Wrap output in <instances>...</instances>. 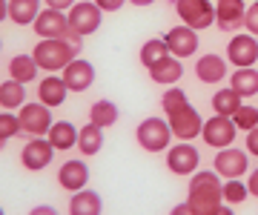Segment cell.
I'll return each mask as SVG.
<instances>
[{
  "label": "cell",
  "mask_w": 258,
  "mask_h": 215,
  "mask_svg": "<svg viewBox=\"0 0 258 215\" xmlns=\"http://www.w3.org/2000/svg\"><path fill=\"white\" fill-rule=\"evenodd\" d=\"M103 212V201L95 189H78L72 192V201H69V215H101Z\"/></svg>",
  "instance_id": "cell-21"
},
{
  "label": "cell",
  "mask_w": 258,
  "mask_h": 215,
  "mask_svg": "<svg viewBox=\"0 0 258 215\" xmlns=\"http://www.w3.org/2000/svg\"><path fill=\"white\" fill-rule=\"evenodd\" d=\"M0 52H3V40H0Z\"/></svg>",
  "instance_id": "cell-46"
},
{
  "label": "cell",
  "mask_w": 258,
  "mask_h": 215,
  "mask_svg": "<svg viewBox=\"0 0 258 215\" xmlns=\"http://www.w3.org/2000/svg\"><path fill=\"white\" fill-rule=\"evenodd\" d=\"M241 103H244V98H241L232 86L218 89V92L212 95V109H215V115H227V118H232V115L238 112Z\"/></svg>",
  "instance_id": "cell-28"
},
{
  "label": "cell",
  "mask_w": 258,
  "mask_h": 215,
  "mask_svg": "<svg viewBox=\"0 0 258 215\" xmlns=\"http://www.w3.org/2000/svg\"><path fill=\"white\" fill-rule=\"evenodd\" d=\"M195 78L201 84H221L227 78V60L215 52H207L204 57L195 60Z\"/></svg>",
  "instance_id": "cell-18"
},
{
  "label": "cell",
  "mask_w": 258,
  "mask_h": 215,
  "mask_svg": "<svg viewBox=\"0 0 258 215\" xmlns=\"http://www.w3.org/2000/svg\"><path fill=\"white\" fill-rule=\"evenodd\" d=\"M78 150H81L86 158L98 155V152L103 150V129L101 126H95V123L81 126V132H78Z\"/></svg>",
  "instance_id": "cell-26"
},
{
  "label": "cell",
  "mask_w": 258,
  "mask_h": 215,
  "mask_svg": "<svg viewBox=\"0 0 258 215\" xmlns=\"http://www.w3.org/2000/svg\"><path fill=\"white\" fill-rule=\"evenodd\" d=\"M224 178L215 169H198L189 175V192H186V204L192 206L198 215H210L224 204L221 195Z\"/></svg>",
  "instance_id": "cell-2"
},
{
  "label": "cell",
  "mask_w": 258,
  "mask_h": 215,
  "mask_svg": "<svg viewBox=\"0 0 258 215\" xmlns=\"http://www.w3.org/2000/svg\"><path fill=\"white\" fill-rule=\"evenodd\" d=\"M175 12L181 23L195 32H204L215 23V6L210 0H175Z\"/></svg>",
  "instance_id": "cell-5"
},
{
  "label": "cell",
  "mask_w": 258,
  "mask_h": 215,
  "mask_svg": "<svg viewBox=\"0 0 258 215\" xmlns=\"http://www.w3.org/2000/svg\"><path fill=\"white\" fill-rule=\"evenodd\" d=\"M26 103V84H20V81H15V78H9V81H3L0 84V106L3 109H20Z\"/></svg>",
  "instance_id": "cell-25"
},
{
  "label": "cell",
  "mask_w": 258,
  "mask_h": 215,
  "mask_svg": "<svg viewBox=\"0 0 258 215\" xmlns=\"http://www.w3.org/2000/svg\"><path fill=\"white\" fill-rule=\"evenodd\" d=\"M247 0H218L215 3V26L221 32H235L244 26Z\"/></svg>",
  "instance_id": "cell-15"
},
{
  "label": "cell",
  "mask_w": 258,
  "mask_h": 215,
  "mask_svg": "<svg viewBox=\"0 0 258 215\" xmlns=\"http://www.w3.org/2000/svg\"><path fill=\"white\" fill-rule=\"evenodd\" d=\"M244 29H247L249 35H255V38H258V3H249V6H247V15H244Z\"/></svg>",
  "instance_id": "cell-35"
},
{
  "label": "cell",
  "mask_w": 258,
  "mask_h": 215,
  "mask_svg": "<svg viewBox=\"0 0 258 215\" xmlns=\"http://www.w3.org/2000/svg\"><path fill=\"white\" fill-rule=\"evenodd\" d=\"M66 95H69V86H66L63 75H46L37 86V101L46 103L49 109H55L60 103L66 101Z\"/></svg>",
  "instance_id": "cell-19"
},
{
  "label": "cell",
  "mask_w": 258,
  "mask_h": 215,
  "mask_svg": "<svg viewBox=\"0 0 258 215\" xmlns=\"http://www.w3.org/2000/svg\"><path fill=\"white\" fill-rule=\"evenodd\" d=\"M247 189H249V195H255L258 198V167L249 172V178H247Z\"/></svg>",
  "instance_id": "cell-40"
},
{
  "label": "cell",
  "mask_w": 258,
  "mask_h": 215,
  "mask_svg": "<svg viewBox=\"0 0 258 215\" xmlns=\"http://www.w3.org/2000/svg\"><path fill=\"white\" fill-rule=\"evenodd\" d=\"M198 164H201V152L192 147V140H178L175 147L166 150V167L175 175H192L198 172Z\"/></svg>",
  "instance_id": "cell-8"
},
{
  "label": "cell",
  "mask_w": 258,
  "mask_h": 215,
  "mask_svg": "<svg viewBox=\"0 0 258 215\" xmlns=\"http://www.w3.org/2000/svg\"><path fill=\"white\" fill-rule=\"evenodd\" d=\"M230 86L241 98H252L258 95V69L255 66H247V69H235L230 75Z\"/></svg>",
  "instance_id": "cell-24"
},
{
  "label": "cell",
  "mask_w": 258,
  "mask_h": 215,
  "mask_svg": "<svg viewBox=\"0 0 258 215\" xmlns=\"http://www.w3.org/2000/svg\"><path fill=\"white\" fill-rule=\"evenodd\" d=\"M57 184L66 192L86 189V184H89V167H86V161H66L63 167L57 169Z\"/></svg>",
  "instance_id": "cell-17"
},
{
  "label": "cell",
  "mask_w": 258,
  "mask_h": 215,
  "mask_svg": "<svg viewBox=\"0 0 258 215\" xmlns=\"http://www.w3.org/2000/svg\"><path fill=\"white\" fill-rule=\"evenodd\" d=\"M221 195H224V204H244L249 195L247 189V181H241V178H230V181H224L221 187Z\"/></svg>",
  "instance_id": "cell-31"
},
{
  "label": "cell",
  "mask_w": 258,
  "mask_h": 215,
  "mask_svg": "<svg viewBox=\"0 0 258 215\" xmlns=\"http://www.w3.org/2000/svg\"><path fill=\"white\" fill-rule=\"evenodd\" d=\"M115 121H118V106H115L109 98H101V101H95L92 106H89V123L106 129V126H112Z\"/></svg>",
  "instance_id": "cell-29"
},
{
  "label": "cell",
  "mask_w": 258,
  "mask_h": 215,
  "mask_svg": "<svg viewBox=\"0 0 258 215\" xmlns=\"http://www.w3.org/2000/svg\"><path fill=\"white\" fill-rule=\"evenodd\" d=\"M3 147H6V140H3V138H0V150H3Z\"/></svg>",
  "instance_id": "cell-45"
},
{
  "label": "cell",
  "mask_w": 258,
  "mask_h": 215,
  "mask_svg": "<svg viewBox=\"0 0 258 215\" xmlns=\"http://www.w3.org/2000/svg\"><path fill=\"white\" fill-rule=\"evenodd\" d=\"M172 129H169V121L164 118H144L138 123V129H135V140H138L141 150L147 152H164L169 150V144H172Z\"/></svg>",
  "instance_id": "cell-3"
},
{
  "label": "cell",
  "mask_w": 258,
  "mask_h": 215,
  "mask_svg": "<svg viewBox=\"0 0 258 215\" xmlns=\"http://www.w3.org/2000/svg\"><path fill=\"white\" fill-rule=\"evenodd\" d=\"M37 60L32 55H15L9 60V78H15V81H20V84H32L37 78Z\"/></svg>",
  "instance_id": "cell-27"
},
{
  "label": "cell",
  "mask_w": 258,
  "mask_h": 215,
  "mask_svg": "<svg viewBox=\"0 0 258 215\" xmlns=\"http://www.w3.org/2000/svg\"><path fill=\"white\" fill-rule=\"evenodd\" d=\"M66 18H69V32L86 38V35H95L101 29L103 12L95 6V0H78L72 9L66 12Z\"/></svg>",
  "instance_id": "cell-4"
},
{
  "label": "cell",
  "mask_w": 258,
  "mask_h": 215,
  "mask_svg": "<svg viewBox=\"0 0 258 215\" xmlns=\"http://www.w3.org/2000/svg\"><path fill=\"white\" fill-rule=\"evenodd\" d=\"M164 40H166V46H169V55L181 57V60H184V57H192L195 52H198V46H201V43H198V32L184 26V23L175 26V29H169L164 35Z\"/></svg>",
  "instance_id": "cell-14"
},
{
  "label": "cell",
  "mask_w": 258,
  "mask_h": 215,
  "mask_svg": "<svg viewBox=\"0 0 258 215\" xmlns=\"http://www.w3.org/2000/svg\"><path fill=\"white\" fill-rule=\"evenodd\" d=\"M169 215H198V212H195L192 206H189V204H186V201H184V204L172 206V212H169Z\"/></svg>",
  "instance_id": "cell-41"
},
{
  "label": "cell",
  "mask_w": 258,
  "mask_h": 215,
  "mask_svg": "<svg viewBox=\"0 0 258 215\" xmlns=\"http://www.w3.org/2000/svg\"><path fill=\"white\" fill-rule=\"evenodd\" d=\"M9 18V0H0V23Z\"/></svg>",
  "instance_id": "cell-42"
},
{
  "label": "cell",
  "mask_w": 258,
  "mask_h": 215,
  "mask_svg": "<svg viewBox=\"0 0 258 215\" xmlns=\"http://www.w3.org/2000/svg\"><path fill=\"white\" fill-rule=\"evenodd\" d=\"M40 15V0H9V20L18 26H32Z\"/></svg>",
  "instance_id": "cell-23"
},
{
  "label": "cell",
  "mask_w": 258,
  "mask_h": 215,
  "mask_svg": "<svg viewBox=\"0 0 258 215\" xmlns=\"http://www.w3.org/2000/svg\"><path fill=\"white\" fill-rule=\"evenodd\" d=\"M232 123H235L238 129H244V132L255 129V126H258V109L252 106V103H241L238 112L232 115Z\"/></svg>",
  "instance_id": "cell-32"
},
{
  "label": "cell",
  "mask_w": 258,
  "mask_h": 215,
  "mask_svg": "<svg viewBox=\"0 0 258 215\" xmlns=\"http://www.w3.org/2000/svg\"><path fill=\"white\" fill-rule=\"evenodd\" d=\"M0 215H6V212H3V206H0Z\"/></svg>",
  "instance_id": "cell-47"
},
{
  "label": "cell",
  "mask_w": 258,
  "mask_h": 215,
  "mask_svg": "<svg viewBox=\"0 0 258 215\" xmlns=\"http://www.w3.org/2000/svg\"><path fill=\"white\" fill-rule=\"evenodd\" d=\"M212 169H215L224 181L241 178L249 169V152L235 150V147H224V150H218V155L212 158Z\"/></svg>",
  "instance_id": "cell-10"
},
{
  "label": "cell",
  "mask_w": 258,
  "mask_h": 215,
  "mask_svg": "<svg viewBox=\"0 0 258 215\" xmlns=\"http://www.w3.org/2000/svg\"><path fill=\"white\" fill-rule=\"evenodd\" d=\"M20 132H26V135H32V138H43V135H49V129H52V109H49L46 103H23L20 106Z\"/></svg>",
  "instance_id": "cell-6"
},
{
  "label": "cell",
  "mask_w": 258,
  "mask_h": 215,
  "mask_svg": "<svg viewBox=\"0 0 258 215\" xmlns=\"http://www.w3.org/2000/svg\"><path fill=\"white\" fill-rule=\"evenodd\" d=\"M141 63L147 66V69H152V66L158 63V60H164V57H169V46H166L164 38H149L144 46H141Z\"/></svg>",
  "instance_id": "cell-30"
},
{
  "label": "cell",
  "mask_w": 258,
  "mask_h": 215,
  "mask_svg": "<svg viewBox=\"0 0 258 215\" xmlns=\"http://www.w3.org/2000/svg\"><path fill=\"white\" fill-rule=\"evenodd\" d=\"M149 78L161 86H175L181 78H184V66H181V57H164V60H158L152 69H149Z\"/></svg>",
  "instance_id": "cell-20"
},
{
  "label": "cell",
  "mask_w": 258,
  "mask_h": 215,
  "mask_svg": "<svg viewBox=\"0 0 258 215\" xmlns=\"http://www.w3.org/2000/svg\"><path fill=\"white\" fill-rule=\"evenodd\" d=\"M210 215H235V212H232V206H230V204H221L218 209H215V212H210Z\"/></svg>",
  "instance_id": "cell-43"
},
{
  "label": "cell",
  "mask_w": 258,
  "mask_h": 215,
  "mask_svg": "<svg viewBox=\"0 0 258 215\" xmlns=\"http://www.w3.org/2000/svg\"><path fill=\"white\" fill-rule=\"evenodd\" d=\"M227 60H230L235 69H247V66H255L258 60V38L249 35V32H241L230 40L227 46Z\"/></svg>",
  "instance_id": "cell-11"
},
{
  "label": "cell",
  "mask_w": 258,
  "mask_h": 215,
  "mask_svg": "<svg viewBox=\"0 0 258 215\" xmlns=\"http://www.w3.org/2000/svg\"><path fill=\"white\" fill-rule=\"evenodd\" d=\"M78 126L75 123H69V121H55L52 123V129H49V144L55 147V150H72V147H78Z\"/></svg>",
  "instance_id": "cell-22"
},
{
  "label": "cell",
  "mask_w": 258,
  "mask_h": 215,
  "mask_svg": "<svg viewBox=\"0 0 258 215\" xmlns=\"http://www.w3.org/2000/svg\"><path fill=\"white\" fill-rule=\"evenodd\" d=\"M32 29L37 32V38L46 40V38H66L69 35V18L66 12H57V9H40V15L35 18Z\"/></svg>",
  "instance_id": "cell-13"
},
{
  "label": "cell",
  "mask_w": 258,
  "mask_h": 215,
  "mask_svg": "<svg viewBox=\"0 0 258 215\" xmlns=\"http://www.w3.org/2000/svg\"><path fill=\"white\" fill-rule=\"evenodd\" d=\"M252 3H258V0H252Z\"/></svg>",
  "instance_id": "cell-48"
},
{
  "label": "cell",
  "mask_w": 258,
  "mask_h": 215,
  "mask_svg": "<svg viewBox=\"0 0 258 215\" xmlns=\"http://www.w3.org/2000/svg\"><path fill=\"white\" fill-rule=\"evenodd\" d=\"M129 3H132V6H152L155 0H129Z\"/></svg>",
  "instance_id": "cell-44"
},
{
  "label": "cell",
  "mask_w": 258,
  "mask_h": 215,
  "mask_svg": "<svg viewBox=\"0 0 258 215\" xmlns=\"http://www.w3.org/2000/svg\"><path fill=\"white\" fill-rule=\"evenodd\" d=\"M52 161H55V147L49 144V138L26 140V147L20 152V164H23L29 172H40V169H46Z\"/></svg>",
  "instance_id": "cell-12"
},
{
  "label": "cell",
  "mask_w": 258,
  "mask_h": 215,
  "mask_svg": "<svg viewBox=\"0 0 258 215\" xmlns=\"http://www.w3.org/2000/svg\"><path fill=\"white\" fill-rule=\"evenodd\" d=\"M247 152L252 158H258V126L247 132Z\"/></svg>",
  "instance_id": "cell-38"
},
{
  "label": "cell",
  "mask_w": 258,
  "mask_h": 215,
  "mask_svg": "<svg viewBox=\"0 0 258 215\" xmlns=\"http://www.w3.org/2000/svg\"><path fill=\"white\" fill-rule=\"evenodd\" d=\"M75 3H78V0H43L46 9H57V12H69Z\"/></svg>",
  "instance_id": "cell-37"
},
{
  "label": "cell",
  "mask_w": 258,
  "mask_h": 215,
  "mask_svg": "<svg viewBox=\"0 0 258 215\" xmlns=\"http://www.w3.org/2000/svg\"><path fill=\"white\" fill-rule=\"evenodd\" d=\"M81 40L83 38L75 35V32H69L66 38H46L32 49V57H35L37 66L46 69V72H63L66 66L81 55V49H83Z\"/></svg>",
  "instance_id": "cell-1"
},
{
  "label": "cell",
  "mask_w": 258,
  "mask_h": 215,
  "mask_svg": "<svg viewBox=\"0 0 258 215\" xmlns=\"http://www.w3.org/2000/svg\"><path fill=\"white\" fill-rule=\"evenodd\" d=\"M166 121H169V129H172V135H175L178 140H192L201 135L204 129V118L198 115V109H195L192 103H186V106H181L178 112L166 115Z\"/></svg>",
  "instance_id": "cell-9"
},
{
  "label": "cell",
  "mask_w": 258,
  "mask_h": 215,
  "mask_svg": "<svg viewBox=\"0 0 258 215\" xmlns=\"http://www.w3.org/2000/svg\"><path fill=\"white\" fill-rule=\"evenodd\" d=\"M123 3H129V0H95V6L101 12H118L123 9Z\"/></svg>",
  "instance_id": "cell-36"
},
{
  "label": "cell",
  "mask_w": 258,
  "mask_h": 215,
  "mask_svg": "<svg viewBox=\"0 0 258 215\" xmlns=\"http://www.w3.org/2000/svg\"><path fill=\"white\" fill-rule=\"evenodd\" d=\"M204 144L212 147V150H224V147H232V140L238 135V126L232 123V118L227 115H212L210 121H204Z\"/></svg>",
  "instance_id": "cell-7"
},
{
  "label": "cell",
  "mask_w": 258,
  "mask_h": 215,
  "mask_svg": "<svg viewBox=\"0 0 258 215\" xmlns=\"http://www.w3.org/2000/svg\"><path fill=\"white\" fill-rule=\"evenodd\" d=\"M186 92L184 89H178V86H169L164 92V98H161V106H164V112L166 115H172V112H178L181 106H186Z\"/></svg>",
  "instance_id": "cell-33"
},
{
  "label": "cell",
  "mask_w": 258,
  "mask_h": 215,
  "mask_svg": "<svg viewBox=\"0 0 258 215\" xmlns=\"http://www.w3.org/2000/svg\"><path fill=\"white\" fill-rule=\"evenodd\" d=\"M29 215H60V212H57L55 206H49V204H37V206L29 209Z\"/></svg>",
  "instance_id": "cell-39"
},
{
  "label": "cell",
  "mask_w": 258,
  "mask_h": 215,
  "mask_svg": "<svg viewBox=\"0 0 258 215\" xmlns=\"http://www.w3.org/2000/svg\"><path fill=\"white\" fill-rule=\"evenodd\" d=\"M60 75H63L66 86H69V92H86V89L95 84V66L89 63V60L75 57V60L66 66Z\"/></svg>",
  "instance_id": "cell-16"
},
{
  "label": "cell",
  "mask_w": 258,
  "mask_h": 215,
  "mask_svg": "<svg viewBox=\"0 0 258 215\" xmlns=\"http://www.w3.org/2000/svg\"><path fill=\"white\" fill-rule=\"evenodd\" d=\"M20 132V121H18V115H12L9 109L6 112H0V138L3 140H9V138H15Z\"/></svg>",
  "instance_id": "cell-34"
}]
</instances>
